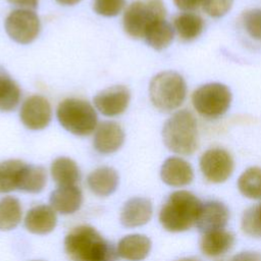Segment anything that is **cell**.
Segmentation results:
<instances>
[{
	"label": "cell",
	"mask_w": 261,
	"mask_h": 261,
	"mask_svg": "<svg viewBox=\"0 0 261 261\" xmlns=\"http://www.w3.org/2000/svg\"><path fill=\"white\" fill-rule=\"evenodd\" d=\"M64 248L73 261H116L118 257L112 243L90 225L71 229L65 237Z\"/></svg>",
	"instance_id": "1"
},
{
	"label": "cell",
	"mask_w": 261,
	"mask_h": 261,
	"mask_svg": "<svg viewBox=\"0 0 261 261\" xmlns=\"http://www.w3.org/2000/svg\"><path fill=\"white\" fill-rule=\"evenodd\" d=\"M201 207V201L191 192H173L160 210L159 221L168 231H185L196 224Z\"/></svg>",
	"instance_id": "2"
},
{
	"label": "cell",
	"mask_w": 261,
	"mask_h": 261,
	"mask_svg": "<svg viewBox=\"0 0 261 261\" xmlns=\"http://www.w3.org/2000/svg\"><path fill=\"white\" fill-rule=\"evenodd\" d=\"M164 145L180 155L193 154L199 145L197 120L193 113L182 109L173 113L162 128Z\"/></svg>",
	"instance_id": "3"
},
{
	"label": "cell",
	"mask_w": 261,
	"mask_h": 261,
	"mask_svg": "<svg viewBox=\"0 0 261 261\" xmlns=\"http://www.w3.org/2000/svg\"><path fill=\"white\" fill-rule=\"evenodd\" d=\"M61 126L75 136H89L97 127L98 117L94 107L86 100L67 98L56 111Z\"/></svg>",
	"instance_id": "4"
},
{
	"label": "cell",
	"mask_w": 261,
	"mask_h": 261,
	"mask_svg": "<svg viewBox=\"0 0 261 261\" xmlns=\"http://www.w3.org/2000/svg\"><path fill=\"white\" fill-rule=\"evenodd\" d=\"M152 104L161 111H171L185 101L187 86L184 77L175 71H162L156 74L149 87Z\"/></svg>",
	"instance_id": "5"
},
{
	"label": "cell",
	"mask_w": 261,
	"mask_h": 261,
	"mask_svg": "<svg viewBox=\"0 0 261 261\" xmlns=\"http://www.w3.org/2000/svg\"><path fill=\"white\" fill-rule=\"evenodd\" d=\"M166 10L162 0H137L123 13L124 32L132 38L141 39L149 27L159 18H165Z\"/></svg>",
	"instance_id": "6"
},
{
	"label": "cell",
	"mask_w": 261,
	"mask_h": 261,
	"mask_svg": "<svg viewBox=\"0 0 261 261\" xmlns=\"http://www.w3.org/2000/svg\"><path fill=\"white\" fill-rule=\"evenodd\" d=\"M192 102L199 114L216 118L228 110L231 103V93L223 84L210 83L194 91Z\"/></svg>",
	"instance_id": "7"
},
{
	"label": "cell",
	"mask_w": 261,
	"mask_h": 261,
	"mask_svg": "<svg viewBox=\"0 0 261 261\" xmlns=\"http://www.w3.org/2000/svg\"><path fill=\"white\" fill-rule=\"evenodd\" d=\"M41 22L39 16L31 9H15L5 19L7 35L19 44H29L39 35Z\"/></svg>",
	"instance_id": "8"
},
{
	"label": "cell",
	"mask_w": 261,
	"mask_h": 261,
	"mask_svg": "<svg viewBox=\"0 0 261 261\" xmlns=\"http://www.w3.org/2000/svg\"><path fill=\"white\" fill-rule=\"evenodd\" d=\"M200 168L203 175L209 181L223 182L232 173L233 159L224 149L212 148L202 154Z\"/></svg>",
	"instance_id": "9"
},
{
	"label": "cell",
	"mask_w": 261,
	"mask_h": 261,
	"mask_svg": "<svg viewBox=\"0 0 261 261\" xmlns=\"http://www.w3.org/2000/svg\"><path fill=\"white\" fill-rule=\"evenodd\" d=\"M19 116L25 127L33 130L43 129L51 121L52 110L50 103L43 96L33 95L22 103Z\"/></svg>",
	"instance_id": "10"
},
{
	"label": "cell",
	"mask_w": 261,
	"mask_h": 261,
	"mask_svg": "<svg viewBox=\"0 0 261 261\" xmlns=\"http://www.w3.org/2000/svg\"><path fill=\"white\" fill-rule=\"evenodd\" d=\"M130 99V93L124 86H112L94 97L96 108L105 116H116L125 111Z\"/></svg>",
	"instance_id": "11"
},
{
	"label": "cell",
	"mask_w": 261,
	"mask_h": 261,
	"mask_svg": "<svg viewBox=\"0 0 261 261\" xmlns=\"http://www.w3.org/2000/svg\"><path fill=\"white\" fill-rule=\"evenodd\" d=\"M124 142V133L121 126L114 121H103L97 125L94 135V148L101 154H110L117 151Z\"/></svg>",
	"instance_id": "12"
},
{
	"label": "cell",
	"mask_w": 261,
	"mask_h": 261,
	"mask_svg": "<svg viewBox=\"0 0 261 261\" xmlns=\"http://www.w3.org/2000/svg\"><path fill=\"white\" fill-rule=\"evenodd\" d=\"M226 206L217 201H209L202 204L196 225L202 233L223 229L228 220Z\"/></svg>",
	"instance_id": "13"
},
{
	"label": "cell",
	"mask_w": 261,
	"mask_h": 261,
	"mask_svg": "<svg viewBox=\"0 0 261 261\" xmlns=\"http://www.w3.org/2000/svg\"><path fill=\"white\" fill-rule=\"evenodd\" d=\"M161 179L168 186L181 187L189 185L194 177L191 164L179 157L167 158L161 166Z\"/></svg>",
	"instance_id": "14"
},
{
	"label": "cell",
	"mask_w": 261,
	"mask_h": 261,
	"mask_svg": "<svg viewBox=\"0 0 261 261\" xmlns=\"http://www.w3.org/2000/svg\"><path fill=\"white\" fill-rule=\"evenodd\" d=\"M57 223L55 210L48 205H38L31 208L24 218L25 228L35 234L51 232Z\"/></svg>",
	"instance_id": "15"
},
{
	"label": "cell",
	"mask_w": 261,
	"mask_h": 261,
	"mask_svg": "<svg viewBox=\"0 0 261 261\" xmlns=\"http://www.w3.org/2000/svg\"><path fill=\"white\" fill-rule=\"evenodd\" d=\"M152 203L146 198H132L123 206L120 221L126 227H136L146 224L152 216Z\"/></svg>",
	"instance_id": "16"
},
{
	"label": "cell",
	"mask_w": 261,
	"mask_h": 261,
	"mask_svg": "<svg viewBox=\"0 0 261 261\" xmlns=\"http://www.w3.org/2000/svg\"><path fill=\"white\" fill-rule=\"evenodd\" d=\"M83 203V194L79 187L64 186L58 187L51 193V207L61 214H71L80 209Z\"/></svg>",
	"instance_id": "17"
},
{
	"label": "cell",
	"mask_w": 261,
	"mask_h": 261,
	"mask_svg": "<svg viewBox=\"0 0 261 261\" xmlns=\"http://www.w3.org/2000/svg\"><path fill=\"white\" fill-rule=\"evenodd\" d=\"M151 250V241L143 234H128L122 238L117 245L119 257L128 261L145 259Z\"/></svg>",
	"instance_id": "18"
},
{
	"label": "cell",
	"mask_w": 261,
	"mask_h": 261,
	"mask_svg": "<svg viewBox=\"0 0 261 261\" xmlns=\"http://www.w3.org/2000/svg\"><path fill=\"white\" fill-rule=\"evenodd\" d=\"M118 174L115 169L103 166L92 171L87 178L89 189L97 196L106 197L112 194L118 186Z\"/></svg>",
	"instance_id": "19"
},
{
	"label": "cell",
	"mask_w": 261,
	"mask_h": 261,
	"mask_svg": "<svg viewBox=\"0 0 261 261\" xmlns=\"http://www.w3.org/2000/svg\"><path fill=\"white\" fill-rule=\"evenodd\" d=\"M233 243V234L229 231L220 229L203 233L200 240V248L206 256L218 257L230 250Z\"/></svg>",
	"instance_id": "20"
},
{
	"label": "cell",
	"mask_w": 261,
	"mask_h": 261,
	"mask_svg": "<svg viewBox=\"0 0 261 261\" xmlns=\"http://www.w3.org/2000/svg\"><path fill=\"white\" fill-rule=\"evenodd\" d=\"M51 175L59 187L74 186L81 178V171L72 159L58 157L51 164Z\"/></svg>",
	"instance_id": "21"
},
{
	"label": "cell",
	"mask_w": 261,
	"mask_h": 261,
	"mask_svg": "<svg viewBox=\"0 0 261 261\" xmlns=\"http://www.w3.org/2000/svg\"><path fill=\"white\" fill-rule=\"evenodd\" d=\"M21 98V91L9 73L0 66V111L14 110Z\"/></svg>",
	"instance_id": "22"
},
{
	"label": "cell",
	"mask_w": 261,
	"mask_h": 261,
	"mask_svg": "<svg viewBox=\"0 0 261 261\" xmlns=\"http://www.w3.org/2000/svg\"><path fill=\"white\" fill-rule=\"evenodd\" d=\"M173 37L174 29L172 25L165 18H159L149 27L144 38L149 46L155 50H162L170 45Z\"/></svg>",
	"instance_id": "23"
},
{
	"label": "cell",
	"mask_w": 261,
	"mask_h": 261,
	"mask_svg": "<svg viewBox=\"0 0 261 261\" xmlns=\"http://www.w3.org/2000/svg\"><path fill=\"white\" fill-rule=\"evenodd\" d=\"M174 30L184 41H193L198 38L204 29V21L201 16L192 12L178 14L173 20Z\"/></svg>",
	"instance_id": "24"
},
{
	"label": "cell",
	"mask_w": 261,
	"mask_h": 261,
	"mask_svg": "<svg viewBox=\"0 0 261 261\" xmlns=\"http://www.w3.org/2000/svg\"><path fill=\"white\" fill-rule=\"evenodd\" d=\"M47 174L44 167L25 164L21 171L18 190L27 193L37 194L45 188Z\"/></svg>",
	"instance_id": "25"
},
{
	"label": "cell",
	"mask_w": 261,
	"mask_h": 261,
	"mask_svg": "<svg viewBox=\"0 0 261 261\" xmlns=\"http://www.w3.org/2000/svg\"><path fill=\"white\" fill-rule=\"evenodd\" d=\"M25 163L17 159L0 162V193L18 190L21 171Z\"/></svg>",
	"instance_id": "26"
},
{
	"label": "cell",
	"mask_w": 261,
	"mask_h": 261,
	"mask_svg": "<svg viewBox=\"0 0 261 261\" xmlns=\"http://www.w3.org/2000/svg\"><path fill=\"white\" fill-rule=\"evenodd\" d=\"M22 208L19 200L7 196L0 200V230L15 228L21 220Z\"/></svg>",
	"instance_id": "27"
},
{
	"label": "cell",
	"mask_w": 261,
	"mask_h": 261,
	"mask_svg": "<svg viewBox=\"0 0 261 261\" xmlns=\"http://www.w3.org/2000/svg\"><path fill=\"white\" fill-rule=\"evenodd\" d=\"M240 192L249 199H261V168L250 167L239 177Z\"/></svg>",
	"instance_id": "28"
},
{
	"label": "cell",
	"mask_w": 261,
	"mask_h": 261,
	"mask_svg": "<svg viewBox=\"0 0 261 261\" xmlns=\"http://www.w3.org/2000/svg\"><path fill=\"white\" fill-rule=\"evenodd\" d=\"M243 230L255 238H261V204L248 208L242 217Z\"/></svg>",
	"instance_id": "29"
},
{
	"label": "cell",
	"mask_w": 261,
	"mask_h": 261,
	"mask_svg": "<svg viewBox=\"0 0 261 261\" xmlns=\"http://www.w3.org/2000/svg\"><path fill=\"white\" fill-rule=\"evenodd\" d=\"M243 20L247 33L253 39L261 41V8L246 11Z\"/></svg>",
	"instance_id": "30"
},
{
	"label": "cell",
	"mask_w": 261,
	"mask_h": 261,
	"mask_svg": "<svg viewBox=\"0 0 261 261\" xmlns=\"http://www.w3.org/2000/svg\"><path fill=\"white\" fill-rule=\"evenodd\" d=\"M125 0H94L93 8L96 13L103 16H115L121 12Z\"/></svg>",
	"instance_id": "31"
},
{
	"label": "cell",
	"mask_w": 261,
	"mask_h": 261,
	"mask_svg": "<svg viewBox=\"0 0 261 261\" xmlns=\"http://www.w3.org/2000/svg\"><path fill=\"white\" fill-rule=\"evenodd\" d=\"M233 0H202L204 11L212 17H221L231 8Z\"/></svg>",
	"instance_id": "32"
},
{
	"label": "cell",
	"mask_w": 261,
	"mask_h": 261,
	"mask_svg": "<svg viewBox=\"0 0 261 261\" xmlns=\"http://www.w3.org/2000/svg\"><path fill=\"white\" fill-rule=\"evenodd\" d=\"M177 8L184 11H192L202 5V0H173Z\"/></svg>",
	"instance_id": "33"
},
{
	"label": "cell",
	"mask_w": 261,
	"mask_h": 261,
	"mask_svg": "<svg viewBox=\"0 0 261 261\" xmlns=\"http://www.w3.org/2000/svg\"><path fill=\"white\" fill-rule=\"evenodd\" d=\"M231 261H261V255L257 252H242L236 255Z\"/></svg>",
	"instance_id": "34"
},
{
	"label": "cell",
	"mask_w": 261,
	"mask_h": 261,
	"mask_svg": "<svg viewBox=\"0 0 261 261\" xmlns=\"http://www.w3.org/2000/svg\"><path fill=\"white\" fill-rule=\"evenodd\" d=\"M9 3L23 9H34L38 6L39 0H7Z\"/></svg>",
	"instance_id": "35"
},
{
	"label": "cell",
	"mask_w": 261,
	"mask_h": 261,
	"mask_svg": "<svg viewBox=\"0 0 261 261\" xmlns=\"http://www.w3.org/2000/svg\"><path fill=\"white\" fill-rule=\"evenodd\" d=\"M56 1L62 5H74L79 3L81 0H56Z\"/></svg>",
	"instance_id": "36"
},
{
	"label": "cell",
	"mask_w": 261,
	"mask_h": 261,
	"mask_svg": "<svg viewBox=\"0 0 261 261\" xmlns=\"http://www.w3.org/2000/svg\"><path fill=\"white\" fill-rule=\"evenodd\" d=\"M178 261H198L196 259H192V258H185V259H180Z\"/></svg>",
	"instance_id": "37"
}]
</instances>
